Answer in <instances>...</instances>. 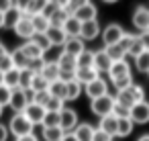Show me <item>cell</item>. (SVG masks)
<instances>
[{
    "instance_id": "cell-1",
    "label": "cell",
    "mask_w": 149,
    "mask_h": 141,
    "mask_svg": "<svg viewBox=\"0 0 149 141\" xmlns=\"http://www.w3.org/2000/svg\"><path fill=\"white\" fill-rule=\"evenodd\" d=\"M114 100H116L118 104H123V106L131 108L133 104H137V102L145 100V90H143V86H139V84H133V86H129L127 90H120V92H116Z\"/></svg>"
},
{
    "instance_id": "cell-2",
    "label": "cell",
    "mask_w": 149,
    "mask_h": 141,
    "mask_svg": "<svg viewBox=\"0 0 149 141\" xmlns=\"http://www.w3.org/2000/svg\"><path fill=\"white\" fill-rule=\"evenodd\" d=\"M6 127H8V133H10V135H15V139H17V137H23V135L33 133V127H35V125H33V123H31L23 112H15Z\"/></svg>"
},
{
    "instance_id": "cell-3",
    "label": "cell",
    "mask_w": 149,
    "mask_h": 141,
    "mask_svg": "<svg viewBox=\"0 0 149 141\" xmlns=\"http://www.w3.org/2000/svg\"><path fill=\"white\" fill-rule=\"evenodd\" d=\"M135 37H137V35L125 33V35L120 37V41H118L116 45H112V47H104V49H106V53L110 55V59H112V61H120V59H127L129 47H131V43L135 41Z\"/></svg>"
},
{
    "instance_id": "cell-4",
    "label": "cell",
    "mask_w": 149,
    "mask_h": 141,
    "mask_svg": "<svg viewBox=\"0 0 149 141\" xmlns=\"http://www.w3.org/2000/svg\"><path fill=\"white\" fill-rule=\"evenodd\" d=\"M114 96H110V94H106V96H100V98H94L92 102H90V110L98 117V119H102V117H106V114H112V108H114Z\"/></svg>"
},
{
    "instance_id": "cell-5",
    "label": "cell",
    "mask_w": 149,
    "mask_h": 141,
    "mask_svg": "<svg viewBox=\"0 0 149 141\" xmlns=\"http://www.w3.org/2000/svg\"><path fill=\"white\" fill-rule=\"evenodd\" d=\"M100 35H102L104 47H112V45H116V43L120 41V37L125 35V29H123L118 23H110V25L104 27V31H102Z\"/></svg>"
},
{
    "instance_id": "cell-6",
    "label": "cell",
    "mask_w": 149,
    "mask_h": 141,
    "mask_svg": "<svg viewBox=\"0 0 149 141\" xmlns=\"http://www.w3.org/2000/svg\"><path fill=\"white\" fill-rule=\"evenodd\" d=\"M80 125L78 121V112L70 106H63V110L59 112V127L63 133H74V129Z\"/></svg>"
},
{
    "instance_id": "cell-7",
    "label": "cell",
    "mask_w": 149,
    "mask_h": 141,
    "mask_svg": "<svg viewBox=\"0 0 149 141\" xmlns=\"http://www.w3.org/2000/svg\"><path fill=\"white\" fill-rule=\"evenodd\" d=\"M31 102V92L29 90H23V88H15L13 90V96H10V108L15 112H23Z\"/></svg>"
},
{
    "instance_id": "cell-8",
    "label": "cell",
    "mask_w": 149,
    "mask_h": 141,
    "mask_svg": "<svg viewBox=\"0 0 149 141\" xmlns=\"http://www.w3.org/2000/svg\"><path fill=\"white\" fill-rule=\"evenodd\" d=\"M84 94H86L90 100L100 98V96H106V94H108V82H106L104 78H96L94 82H90V84L84 86Z\"/></svg>"
},
{
    "instance_id": "cell-9",
    "label": "cell",
    "mask_w": 149,
    "mask_h": 141,
    "mask_svg": "<svg viewBox=\"0 0 149 141\" xmlns=\"http://www.w3.org/2000/svg\"><path fill=\"white\" fill-rule=\"evenodd\" d=\"M129 119L135 123V125H145L149 123V102L147 100H141L137 104L131 106V112H129Z\"/></svg>"
},
{
    "instance_id": "cell-10",
    "label": "cell",
    "mask_w": 149,
    "mask_h": 141,
    "mask_svg": "<svg viewBox=\"0 0 149 141\" xmlns=\"http://www.w3.org/2000/svg\"><path fill=\"white\" fill-rule=\"evenodd\" d=\"M131 23L137 31L145 33L149 31V6H137L133 10V17H131Z\"/></svg>"
},
{
    "instance_id": "cell-11",
    "label": "cell",
    "mask_w": 149,
    "mask_h": 141,
    "mask_svg": "<svg viewBox=\"0 0 149 141\" xmlns=\"http://www.w3.org/2000/svg\"><path fill=\"white\" fill-rule=\"evenodd\" d=\"M100 33H102V29H100V23H98V21H86V23H82L80 39H82L84 43H86V41H94V39L100 37Z\"/></svg>"
},
{
    "instance_id": "cell-12",
    "label": "cell",
    "mask_w": 149,
    "mask_h": 141,
    "mask_svg": "<svg viewBox=\"0 0 149 141\" xmlns=\"http://www.w3.org/2000/svg\"><path fill=\"white\" fill-rule=\"evenodd\" d=\"M13 31L17 33V37H21V39H25V41H31V37L35 35V31H33V23H31V17H29V15H23V19L15 25Z\"/></svg>"
},
{
    "instance_id": "cell-13",
    "label": "cell",
    "mask_w": 149,
    "mask_h": 141,
    "mask_svg": "<svg viewBox=\"0 0 149 141\" xmlns=\"http://www.w3.org/2000/svg\"><path fill=\"white\" fill-rule=\"evenodd\" d=\"M127 76H131V66H129V61H127V59L112 61V66H110V70H108V78H110V82H116V80L127 78Z\"/></svg>"
},
{
    "instance_id": "cell-14",
    "label": "cell",
    "mask_w": 149,
    "mask_h": 141,
    "mask_svg": "<svg viewBox=\"0 0 149 141\" xmlns=\"http://www.w3.org/2000/svg\"><path fill=\"white\" fill-rule=\"evenodd\" d=\"M61 51L68 53V55H72V57H78L82 51H86V43L80 37H68V41L61 47Z\"/></svg>"
},
{
    "instance_id": "cell-15",
    "label": "cell",
    "mask_w": 149,
    "mask_h": 141,
    "mask_svg": "<svg viewBox=\"0 0 149 141\" xmlns=\"http://www.w3.org/2000/svg\"><path fill=\"white\" fill-rule=\"evenodd\" d=\"M110 66H112V59H110V55L106 53V49H104V47H102V49H98V51H94V70H96L98 74H102V72H106V74H108Z\"/></svg>"
},
{
    "instance_id": "cell-16",
    "label": "cell",
    "mask_w": 149,
    "mask_h": 141,
    "mask_svg": "<svg viewBox=\"0 0 149 141\" xmlns=\"http://www.w3.org/2000/svg\"><path fill=\"white\" fill-rule=\"evenodd\" d=\"M23 114H25L33 125H41V123H43V119H45V114H47V110H45L43 106L35 104V102H29V106L23 110Z\"/></svg>"
},
{
    "instance_id": "cell-17",
    "label": "cell",
    "mask_w": 149,
    "mask_h": 141,
    "mask_svg": "<svg viewBox=\"0 0 149 141\" xmlns=\"http://www.w3.org/2000/svg\"><path fill=\"white\" fill-rule=\"evenodd\" d=\"M57 66H59V74H76V70H78V66H76V57H72V55H68V53H59L57 55Z\"/></svg>"
},
{
    "instance_id": "cell-18",
    "label": "cell",
    "mask_w": 149,
    "mask_h": 141,
    "mask_svg": "<svg viewBox=\"0 0 149 141\" xmlns=\"http://www.w3.org/2000/svg\"><path fill=\"white\" fill-rule=\"evenodd\" d=\"M96 129H100V131H104L106 135H110V137H116V129H118V119L114 117V114H106V117H102L100 121H98V127Z\"/></svg>"
},
{
    "instance_id": "cell-19",
    "label": "cell",
    "mask_w": 149,
    "mask_h": 141,
    "mask_svg": "<svg viewBox=\"0 0 149 141\" xmlns=\"http://www.w3.org/2000/svg\"><path fill=\"white\" fill-rule=\"evenodd\" d=\"M72 17H76L80 23H86V21H96V17H98V8H96L92 2H88V4H84L80 10H76Z\"/></svg>"
},
{
    "instance_id": "cell-20",
    "label": "cell",
    "mask_w": 149,
    "mask_h": 141,
    "mask_svg": "<svg viewBox=\"0 0 149 141\" xmlns=\"http://www.w3.org/2000/svg\"><path fill=\"white\" fill-rule=\"evenodd\" d=\"M47 92H49V96H53V98H59V100L68 102V82H63V80H55V82H51V84H49Z\"/></svg>"
},
{
    "instance_id": "cell-21",
    "label": "cell",
    "mask_w": 149,
    "mask_h": 141,
    "mask_svg": "<svg viewBox=\"0 0 149 141\" xmlns=\"http://www.w3.org/2000/svg\"><path fill=\"white\" fill-rule=\"evenodd\" d=\"M45 35H47V39H49L51 47H63V43L68 41V35H65L63 29H59V27H49V31H47Z\"/></svg>"
},
{
    "instance_id": "cell-22",
    "label": "cell",
    "mask_w": 149,
    "mask_h": 141,
    "mask_svg": "<svg viewBox=\"0 0 149 141\" xmlns=\"http://www.w3.org/2000/svg\"><path fill=\"white\" fill-rule=\"evenodd\" d=\"M41 76H43L49 84L55 82V80H59V66H57V61H55V59H47L45 66H43V70H41Z\"/></svg>"
},
{
    "instance_id": "cell-23",
    "label": "cell",
    "mask_w": 149,
    "mask_h": 141,
    "mask_svg": "<svg viewBox=\"0 0 149 141\" xmlns=\"http://www.w3.org/2000/svg\"><path fill=\"white\" fill-rule=\"evenodd\" d=\"M96 78H100V74H98L94 68H78V70H76V82H80L82 86L94 82Z\"/></svg>"
},
{
    "instance_id": "cell-24",
    "label": "cell",
    "mask_w": 149,
    "mask_h": 141,
    "mask_svg": "<svg viewBox=\"0 0 149 141\" xmlns=\"http://www.w3.org/2000/svg\"><path fill=\"white\" fill-rule=\"evenodd\" d=\"M74 135L78 141H92V135H94V127L90 123H80L76 129H74Z\"/></svg>"
},
{
    "instance_id": "cell-25",
    "label": "cell",
    "mask_w": 149,
    "mask_h": 141,
    "mask_svg": "<svg viewBox=\"0 0 149 141\" xmlns=\"http://www.w3.org/2000/svg\"><path fill=\"white\" fill-rule=\"evenodd\" d=\"M63 33L68 35V37H80V31H82V23L76 19V17H70L65 23H63Z\"/></svg>"
},
{
    "instance_id": "cell-26",
    "label": "cell",
    "mask_w": 149,
    "mask_h": 141,
    "mask_svg": "<svg viewBox=\"0 0 149 141\" xmlns=\"http://www.w3.org/2000/svg\"><path fill=\"white\" fill-rule=\"evenodd\" d=\"M21 51L25 53V57L29 59V61H33V59H39V57H43V51L33 43V41H25L23 45H21Z\"/></svg>"
},
{
    "instance_id": "cell-27",
    "label": "cell",
    "mask_w": 149,
    "mask_h": 141,
    "mask_svg": "<svg viewBox=\"0 0 149 141\" xmlns=\"http://www.w3.org/2000/svg\"><path fill=\"white\" fill-rule=\"evenodd\" d=\"M21 19H23V13H21L17 6L8 8V10L4 13V29H15V25H17Z\"/></svg>"
},
{
    "instance_id": "cell-28",
    "label": "cell",
    "mask_w": 149,
    "mask_h": 141,
    "mask_svg": "<svg viewBox=\"0 0 149 141\" xmlns=\"http://www.w3.org/2000/svg\"><path fill=\"white\" fill-rule=\"evenodd\" d=\"M31 23H33V31L35 33H47L49 27H51V23H49V19L45 15H33Z\"/></svg>"
},
{
    "instance_id": "cell-29",
    "label": "cell",
    "mask_w": 149,
    "mask_h": 141,
    "mask_svg": "<svg viewBox=\"0 0 149 141\" xmlns=\"http://www.w3.org/2000/svg\"><path fill=\"white\" fill-rule=\"evenodd\" d=\"M19 80H21V70H17V68H13V70L6 72V74H2V84L8 86L10 90L19 88Z\"/></svg>"
},
{
    "instance_id": "cell-30",
    "label": "cell",
    "mask_w": 149,
    "mask_h": 141,
    "mask_svg": "<svg viewBox=\"0 0 149 141\" xmlns=\"http://www.w3.org/2000/svg\"><path fill=\"white\" fill-rule=\"evenodd\" d=\"M135 129V123L129 119V117H123L118 119V129H116V137H129Z\"/></svg>"
},
{
    "instance_id": "cell-31",
    "label": "cell",
    "mask_w": 149,
    "mask_h": 141,
    "mask_svg": "<svg viewBox=\"0 0 149 141\" xmlns=\"http://www.w3.org/2000/svg\"><path fill=\"white\" fill-rule=\"evenodd\" d=\"M63 135H65V133L61 131V127H51V129L41 127V137H43L45 141H61Z\"/></svg>"
},
{
    "instance_id": "cell-32",
    "label": "cell",
    "mask_w": 149,
    "mask_h": 141,
    "mask_svg": "<svg viewBox=\"0 0 149 141\" xmlns=\"http://www.w3.org/2000/svg\"><path fill=\"white\" fill-rule=\"evenodd\" d=\"M76 66L78 68H94V51L86 49L76 57Z\"/></svg>"
},
{
    "instance_id": "cell-33",
    "label": "cell",
    "mask_w": 149,
    "mask_h": 141,
    "mask_svg": "<svg viewBox=\"0 0 149 141\" xmlns=\"http://www.w3.org/2000/svg\"><path fill=\"white\" fill-rule=\"evenodd\" d=\"M47 88H49V82H47L41 74H35V76H33V82H31V86H29V92L35 94V92H43V90H47Z\"/></svg>"
},
{
    "instance_id": "cell-34",
    "label": "cell",
    "mask_w": 149,
    "mask_h": 141,
    "mask_svg": "<svg viewBox=\"0 0 149 141\" xmlns=\"http://www.w3.org/2000/svg\"><path fill=\"white\" fill-rule=\"evenodd\" d=\"M31 41H33L41 51H43V55L51 49V43H49V39H47V35H45V33H35V35L31 37Z\"/></svg>"
},
{
    "instance_id": "cell-35",
    "label": "cell",
    "mask_w": 149,
    "mask_h": 141,
    "mask_svg": "<svg viewBox=\"0 0 149 141\" xmlns=\"http://www.w3.org/2000/svg\"><path fill=\"white\" fill-rule=\"evenodd\" d=\"M47 6H49V0H33L31 6H29V10H27V15H29V17H33V15H43V13L47 10Z\"/></svg>"
},
{
    "instance_id": "cell-36",
    "label": "cell",
    "mask_w": 149,
    "mask_h": 141,
    "mask_svg": "<svg viewBox=\"0 0 149 141\" xmlns=\"http://www.w3.org/2000/svg\"><path fill=\"white\" fill-rule=\"evenodd\" d=\"M10 55H13V61H15V68H17V70H25V68L29 66V59L25 57V53L21 51V47L13 49Z\"/></svg>"
},
{
    "instance_id": "cell-37",
    "label": "cell",
    "mask_w": 149,
    "mask_h": 141,
    "mask_svg": "<svg viewBox=\"0 0 149 141\" xmlns=\"http://www.w3.org/2000/svg\"><path fill=\"white\" fill-rule=\"evenodd\" d=\"M82 92H84V86L80 82H76V80L68 82V100H78L82 96Z\"/></svg>"
},
{
    "instance_id": "cell-38",
    "label": "cell",
    "mask_w": 149,
    "mask_h": 141,
    "mask_svg": "<svg viewBox=\"0 0 149 141\" xmlns=\"http://www.w3.org/2000/svg\"><path fill=\"white\" fill-rule=\"evenodd\" d=\"M135 68L137 72H143V74L149 72V51H143L135 57Z\"/></svg>"
},
{
    "instance_id": "cell-39",
    "label": "cell",
    "mask_w": 149,
    "mask_h": 141,
    "mask_svg": "<svg viewBox=\"0 0 149 141\" xmlns=\"http://www.w3.org/2000/svg\"><path fill=\"white\" fill-rule=\"evenodd\" d=\"M33 72L29 70V68H25V70H21V80H19V88H23V90H29V86H31V82H33Z\"/></svg>"
},
{
    "instance_id": "cell-40",
    "label": "cell",
    "mask_w": 149,
    "mask_h": 141,
    "mask_svg": "<svg viewBox=\"0 0 149 141\" xmlns=\"http://www.w3.org/2000/svg\"><path fill=\"white\" fill-rule=\"evenodd\" d=\"M13 68H15L13 55H10V51H6L2 57H0V74H6V72H10Z\"/></svg>"
},
{
    "instance_id": "cell-41",
    "label": "cell",
    "mask_w": 149,
    "mask_h": 141,
    "mask_svg": "<svg viewBox=\"0 0 149 141\" xmlns=\"http://www.w3.org/2000/svg\"><path fill=\"white\" fill-rule=\"evenodd\" d=\"M63 106H65V102L63 100H59V98H49V102L45 104V110L47 112H61L63 110Z\"/></svg>"
},
{
    "instance_id": "cell-42",
    "label": "cell",
    "mask_w": 149,
    "mask_h": 141,
    "mask_svg": "<svg viewBox=\"0 0 149 141\" xmlns=\"http://www.w3.org/2000/svg\"><path fill=\"white\" fill-rule=\"evenodd\" d=\"M41 127H45V129L59 127V112H47L45 119H43V123H41Z\"/></svg>"
},
{
    "instance_id": "cell-43",
    "label": "cell",
    "mask_w": 149,
    "mask_h": 141,
    "mask_svg": "<svg viewBox=\"0 0 149 141\" xmlns=\"http://www.w3.org/2000/svg\"><path fill=\"white\" fill-rule=\"evenodd\" d=\"M10 96H13V90L4 84H0V106H8L10 104Z\"/></svg>"
},
{
    "instance_id": "cell-44",
    "label": "cell",
    "mask_w": 149,
    "mask_h": 141,
    "mask_svg": "<svg viewBox=\"0 0 149 141\" xmlns=\"http://www.w3.org/2000/svg\"><path fill=\"white\" fill-rule=\"evenodd\" d=\"M135 82H133V74L131 76H127V78H120V80H116V82H112V86L116 88V92H120V90H127L129 86H133Z\"/></svg>"
},
{
    "instance_id": "cell-45",
    "label": "cell",
    "mask_w": 149,
    "mask_h": 141,
    "mask_svg": "<svg viewBox=\"0 0 149 141\" xmlns=\"http://www.w3.org/2000/svg\"><path fill=\"white\" fill-rule=\"evenodd\" d=\"M143 51H145V49H143V45H141L139 37H135V41L131 43V47H129V53H127V55H131V57L135 59V57H137L139 53H143Z\"/></svg>"
},
{
    "instance_id": "cell-46",
    "label": "cell",
    "mask_w": 149,
    "mask_h": 141,
    "mask_svg": "<svg viewBox=\"0 0 149 141\" xmlns=\"http://www.w3.org/2000/svg\"><path fill=\"white\" fill-rule=\"evenodd\" d=\"M90 2V0H70V2H68V6H65V10L70 13V15H74L76 10H80L84 4H88Z\"/></svg>"
},
{
    "instance_id": "cell-47",
    "label": "cell",
    "mask_w": 149,
    "mask_h": 141,
    "mask_svg": "<svg viewBox=\"0 0 149 141\" xmlns=\"http://www.w3.org/2000/svg\"><path fill=\"white\" fill-rule=\"evenodd\" d=\"M43 66H45V59H43V57H39V59H33V61H29V66H27V68H29L33 74H41Z\"/></svg>"
},
{
    "instance_id": "cell-48",
    "label": "cell",
    "mask_w": 149,
    "mask_h": 141,
    "mask_svg": "<svg viewBox=\"0 0 149 141\" xmlns=\"http://www.w3.org/2000/svg\"><path fill=\"white\" fill-rule=\"evenodd\" d=\"M92 141H112V137H110V135H106V133H104V131H100V129H94Z\"/></svg>"
},
{
    "instance_id": "cell-49",
    "label": "cell",
    "mask_w": 149,
    "mask_h": 141,
    "mask_svg": "<svg viewBox=\"0 0 149 141\" xmlns=\"http://www.w3.org/2000/svg\"><path fill=\"white\" fill-rule=\"evenodd\" d=\"M31 2H33V0H15V6H17L23 15H27V10H29V6H31Z\"/></svg>"
},
{
    "instance_id": "cell-50",
    "label": "cell",
    "mask_w": 149,
    "mask_h": 141,
    "mask_svg": "<svg viewBox=\"0 0 149 141\" xmlns=\"http://www.w3.org/2000/svg\"><path fill=\"white\" fill-rule=\"evenodd\" d=\"M137 37H139V41H141L143 49H145V51H149V31H145V33H141V35H137Z\"/></svg>"
},
{
    "instance_id": "cell-51",
    "label": "cell",
    "mask_w": 149,
    "mask_h": 141,
    "mask_svg": "<svg viewBox=\"0 0 149 141\" xmlns=\"http://www.w3.org/2000/svg\"><path fill=\"white\" fill-rule=\"evenodd\" d=\"M13 6H15V0H0V13H2V15L8 8H13Z\"/></svg>"
},
{
    "instance_id": "cell-52",
    "label": "cell",
    "mask_w": 149,
    "mask_h": 141,
    "mask_svg": "<svg viewBox=\"0 0 149 141\" xmlns=\"http://www.w3.org/2000/svg\"><path fill=\"white\" fill-rule=\"evenodd\" d=\"M68 2H70V0H49V4L55 6V8H65Z\"/></svg>"
},
{
    "instance_id": "cell-53",
    "label": "cell",
    "mask_w": 149,
    "mask_h": 141,
    "mask_svg": "<svg viewBox=\"0 0 149 141\" xmlns=\"http://www.w3.org/2000/svg\"><path fill=\"white\" fill-rule=\"evenodd\" d=\"M8 135H10V133H8V127L0 123V141H6V139H8Z\"/></svg>"
},
{
    "instance_id": "cell-54",
    "label": "cell",
    "mask_w": 149,
    "mask_h": 141,
    "mask_svg": "<svg viewBox=\"0 0 149 141\" xmlns=\"http://www.w3.org/2000/svg\"><path fill=\"white\" fill-rule=\"evenodd\" d=\"M15 141H39L35 133H29V135H23V137H17Z\"/></svg>"
},
{
    "instance_id": "cell-55",
    "label": "cell",
    "mask_w": 149,
    "mask_h": 141,
    "mask_svg": "<svg viewBox=\"0 0 149 141\" xmlns=\"http://www.w3.org/2000/svg\"><path fill=\"white\" fill-rule=\"evenodd\" d=\"M61 141H78V139H76V135H74V133H65V135L61 137Z\"/></svg>"
},
{
    "instance_id": "cell-56",
    "label": "cell",
    "mask_w": 149,
    "mask_h": 141,
    "mask_svg": "<svg viewBox=\"0 0 149 141\" xmlns=\"http://www.w3.org/2000/svg\"><path fill=\"white\" fill-rule=\"evenodd\" d=\"M6 51H8V49H6V47H4V45H2V43H0V57H2V55H4V53H6Z\"/></svg>"
},
{
    "instance_id": "cell-57",
    "label": "cell",
    "mask_w": 149,
    "mask_h": 141,
    "mask_svg": "<svg viewBox=\"0 0 149 141\" xmlns=\"http://www.w3.org/2000/svg\"><path fill=\"white\" fill-rule=\"evenodd\" d=\"M137 141H149V133H145V135H141Z\"/></svg>"
},
{
    "instance_id": "cell-58",
    "label": "cell",
    "mask_w": 149,
    "mask_h": 141,
    "mask_svg": "<svg viewBox=\"0 0 149 141\" xmlns=\"http://www.w3.org/2000/svg\"><path fill=\"white\" fill-rule=\"evenodd\" d=\"M0 29H4V15L0 13Z\"/></svg>"
},
{
    "instance_id": "cell-59",
    "label": "cell",
    "mask_w": 149,
    "mask_h": 141,
    "mask_svg": "<svg viewBox=\"0 0 149 141\" xmlns=\"http://www.w3.org/2000/svg\"><path fill=\"white\" fill-rule=\"evenodd\" d=\"M102 2H106V4H114V2H118V0H102Z\"/></svg>"
},
{
    "instance_id": "cell-60",
    "label": "cell",
    "mask_w": 149,
    "mask_h": 141,
    "mask_svg": "<svg viewBox=\"0 0 149 141\" xmlns=\"http://www.w3.org/2000/svg\"><path fill=\"white\" fill-rule=\"evenodd\" d=\"M2 112H4V108H2V106H0V117H2Z\"/></svg>"
},
{
    "instance_id": "cell-61",
    "label": "cell",
    "mask_w": 149,
    "mask_h": 141,
    "mask_svg": "<svg viewBox=\"0 0 149 141\" xmlns=\"http://www.w3.org/2000/svg\"><path fill=\"white\" fill-rule=\"evenodd\" d=\"M0 84H2V74H0Z\"/></svg>"
},
{
    "instance_id": "cell-62",
    "label": "cell",
    "mask_w": 149,
    "mask_h": 141,
    "mask_svg": "<svg viewBox=\"0 0 149 141\" xmlns=\"http://www.w3.org/2000/svg\"><path fill=\"white\" fill-rule=\"evenodd\" d=\"M147 76H149V72H147Z\"/></svg>"
}]
</instances>
